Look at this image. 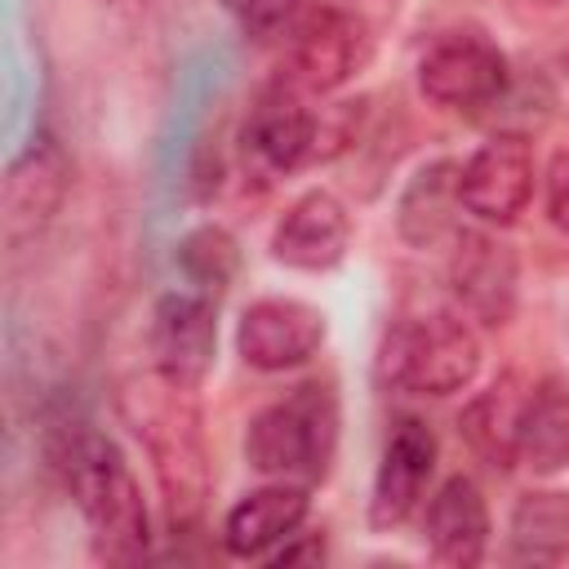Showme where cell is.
<instances>
[{"label":"cell","mask_w":569,"mask_h":569,"mask_svg":"<svg viewBox=\"0 0 569 569\" xmlns=\"http://www.w3.org/2000/svg\"><path fill=\"white\" fill-rule=\"evenodd\" d=\"M44 453L89 525L93 556L107 565H138L151 556V507L124 458V449L89 427L80 413L58 409L44 427Z\"/></svg>","instance_id":"cell-1"},{"label":"cell","mask_w":569,"mask_h":569,"mask_svg":"<svg viewBox=\"0 0 569 569\" xmlns=\"http://www.w3.org/2000/svg\"><path fill=\"white\" fill-rule=\"evenodd\" d=\"M116 413L151 462L169 529L191 533L204 520L213 493V462L196 387H178L156 369L129 373L116 387Z\"/></svg>","instance_id":"cell-2"},{"label":"cell","mask_w":569,"mask_h":569,"mask_svg":"<svg viewBox=\"0 0 569 569\" xmlns=\"http://www.w3.org/2000/svg\"><path fill=\"white\" fill-rule=\"evenodd\" d=\"M342 400L329 378H307L280 400L262 405L244 427V462L262 480L325 485L338 458Z\"/></svg>","instance_id":"cell-3"},{"label":"cell","mask_w":569,"mask_h":569,"mask_svg":"<svg viewBox=\"0 0 569 569\" xmlns=\"http://www.w3.org/2000/svg\"><path fill=\"white\" fill-rule=\"evenodd\" d=\"M480 329L462 311L396 316L378 342V373L405 396H458L480 378Z\"/></svg>","instance_id":"cell-4"},{"label":"cell","mask_w":569,"mask_h":569,"mask_svg":"<svg viewBox=\"0 0 569 569\" xmlns=\"http://www.w3.org/2000/svg\"><path fill=\"white\" fill-rule=\"evenodd\" d=\"M418 93L440 111H489L511 89V62L507 53L476 27L440 31L418 53Z\"/></svg>","instance_id":"cell-5"},{"label":"cell","mask_w":569,"mask_h":569,"mask_svg":"<svg viewBox=\"0 0 569 569\" xmlns=\"http://www.w3.org/2000/svg\"><path fill=\"white\" fill-rule=\"evenodd\" d=\"M369 53H373V36L360 13L342 4H316V9H302V18L289 27L280 80L307 98H329L356 80Z\"/></svg>","instance_id":"cell-6"},{"label":"cell","mask_w":569,"mask_h":569,"mask_svg":"<svg viewBox=\"0 0 569 569\" xmlns=\"http://www.w3.org/2000/svg\"><path fill=\"white\" fill-rule=\"evenodd\" d=\"M449 293L476 329H502L520 302V253L493 227H467L449 249Z\"/></svg>","instance_id":"cell-7"},{"label":"cell","mask_w":569,"mask_h":569,"mask_svg":"<svg viewBox=\"0 0 569 569\" xmlns=\"http://www.w3.org/2000/svg\"><path fill=\"white\" fill-rule=\"evenodd\" d=\"M436 462H440V440L436 431L413 418V413H400L387 436H382V453H378V467H373V489H369V529L378 533H391L400 525H409L422 507H427V489H431V476H436Z\"/></svg>","instance_id":"cell-8"},{"label":"cell","mask_w":569,"mask_h":569,"mask_svg":"<svg viewBox=\"0 0 569 569\" xmlns=\"http://www.w3.org/2000/svg\"><path fill=\"white\" fill-rule=\"evenodd\" d=\"M316 138H320V116L307 107V93H298L293 84L276 76V84H267L253 98L240 124V160L253 178L271 182V178H284L311 164Z\"/></svg>","instance_id":"cell-9"},{"label":"cell","mask_w":569,"mask_h":569,"mask_svg":"<svg viewBox=\"0 0 569 569\" xmlns=\"http://www.w3.org/2000/svg\"><path fill=\"white\" fill-rule=\"evenodd\" d=\"M329 316L293 293L253 298L236 320V356L258 373H289L320 356Z\"/></svg>","instance_id":"cell-10"},{"label":"cell","mask_w":569,"mask_h":569,"mask_svg":"<svg viewBox=\"0 0 569 569\" xmlns=\"http://www.w3.org/2000/svg\"><path fill=\"white\" fill-rule=\"evenodd\" d=\"M533 142L525 133H493L458 164V200L485 227H516L533 200Z\"/></svg>","instance_id":"cell-11"},{"label":"cell","mask_w":569,"mask_h":569,"mask_svg":"<svg viewBox=\"0 0 569 569\" xmlns=\"http://www.w3.org/2000/svg\"><path fill=\"white\" fill-rule=\"evenodd\" d=\"M71 191V156L53 133H36L4 169L0 187V231L9 249L36 240L67 204Z\"/></svg>","instance_id":"cell-12"},{"label":"cell","mask_w":569,"mask_h":569,"mask_svg":"<svg viewBox=\"0 0 569 569\" xmlns=\"http://www.w3.org/2000/svg\"><path fill=\"white\" fill-rule=\"evenodd\" d=\"M151 369L178 387H204L218 360V298L200 289L160 293L147 325Z\"/></svg>","instance_id":"cell-13"},{"label":"cell","mask_w":569,"mask_h":569,"mask_svg":"<svg viewBox=\"0 0 569 569\" xmlns=\"http://www.w3.org/2000/svg\"><path fill=\"white\" fill-rule=\"evenodd\" d=\"M267 249L271 262L289 271H307V276L333 271L351 249V213L333 191L311 187L276 218Z\"/></svg>","instance_id":"cell-14"},{"label":"cell","mask_w":569,"mask_h":569,"mask_svg":"<svg viewBox=\"0 0 569 569\" xmlns=\"http://www.w3.org/2000/svg\"><path fill=\"white\" fill-rule=\"evenodd\" d=\"M307 516H311V485L267 480L227 507L218 542L231 560H267L307 525Z\"/></svg>","instance_id":"cell-15"},{"label":"cell","mask_w":569,"mask_h":569,"mask_svg":"<svg viewBox=\"0 0 569 569\" xmlns=\"http://www.w3.org/2000/svg\"><path fill=\"white\" fill-rule=\"evenodd\" d=\"M422 538H427V556L449 569H476L489 556L493 516L476 476L453 471L436 485V493L422 507Z\"/></svg>","instance_id":"cell-16"},{"label":"cell","mask_w":569,"mask_h":569,"mask_svg":"<svg viewBox=\"0 0 569 569\" xmlns=\"http://www.w3.org/2000/svg\"><path fill=\"white\" fill-rule=\"evenodd\" d=\"M511 449H516V467H525L538 480L569 471V378L542 373L520 396Z\"/></svg>","instance_id":"cell-17"},{"label":"cell","mask_w":569,"mask_h":569,"mask_svg":"<svg viewBox=\"0 0 569 569\" xmlns=\"http://www.w3.org/2000/svg\"><path fill=\"white\" fill-rule=\"evenodd\" d=\"M462 200H458V164L453 160H427L396 196V236L409 249H440L453 244Z\"/></svg>","instance_id":"cell-18"},{"label":"cell","mask_w":569,"mask_h":569,"mask_svg":"<svg viewBox=\"0 0 569 569\" xmlns=\"http://www.w3.org/2000/svg\"><path fill=\"white\" fill-rule=\"evenodd\" d=\"M507 560L551 569L569 560V489H525L507 516Z\"/></svg>","instance_id":"cell-19"},{"label":"cell","mask_w":569,"mask_h":569,"mask_svg":"<svg viewBox=\"0 0 569 569\" xmlns=\"http://www.w3.org/2000/svg\"><path fill=\"white\" fill-rule=\"evenodd\" d=\"M173 262H178V271L187 276L191 289H200L209 298H222L240 276V240L222 222H200L178 240Z\"/></svg>","instance_id":"cell-20"},{"label":"cell","mask_w":569,"mask_h":569,"mask_svg":"<svg viewBox=\"0 0 569 569\" xmlns=\"http://www.w3.org/2000/svg\"><path fill=\"white\" fill-rule=\"evenodd\" d=\"M507 391H511V387L498 382V387L480 391V396L458 413V431H462V440H467L471 453H476L480 462H489L493 471L516 467L511 427H516V405H520V400H511Z\"/></svg>","instance_id":"cell-21"},{"label":"cell","mask_w":569,"mask_h":569,"mask_svg":"<svg viewBox=\"0 0 569 569\" xmlns=\"http://www.w3.org/2000/svg\"><path fill=\"white\" fill-rule=\"evenodd\" d=\"M218 4L231 13V22L240 27L244 40L267 44V40H276L280 31H289L302 18L307 0H218Z\"/></svg>","instance_id":"cell-22"},{"label":"cell","mask_w":569,"mask_h":569,"mask_svg":"<svg viewBox=\"0 0 569 569\" xmlns=\"http://www.w3.org/2000/svg\"><path fill=\"white\" fill-rule=\"evenodd\" d=\"M547 218L560 236H569V156H556L547 169Z\"/></svg>","instance_id":"cell-23"},{"label":"cell","mask_w":569,"mask_h":569,"mask_svg":"<svg viewBox=\"0 0 569 569\" xmlns=\"http://www.w3.org/2000/svg\"><path fill=\"white\" fill-rule=\"evenodd\" d=\"M320 533H325V529H320ZM320 533H316V529H298V533H293L284 547H276L267 560H271V565H280V569H284V565H307V560L316 565V560H325V556H329Z\"/></svg>","instance_id":"cell-24"},{"label":"cell","mask_w":569,"mask_h":569,"mask_svg":"<svg viewBox=\"0 0 569 569\" xmlns=\"http://www.w3.org/2000/svg\"><path fill=\"white\" fill-rule=\"evenodd\" d=\"M542 4H560V0H542Z\"/></svg>","instance_id":"cell-25"}]
</instances>
